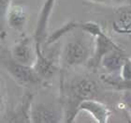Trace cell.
Returning <instances> with one entry per match:
<instances>
[{
  "instance_id": "obj_11",
  "label": "cell",
  "mask_w": 131,
  "mask_h": 123,
  "mask_svg": "<svg viewBox=\"0 0 131 123\" xmlns=\"http://www.w3.org/2000/svg\"><path fill=\"white\" fill-rule=\"evenodd\" d=\"M12 58L16 61L25 65H30L33 61V53L30 45V40L24 38L14 46L12 50Z\"/></svg>"
},
{
  "instance_id": "obj_4",
  "label": "cell",
  "mask_w": 131,
  "mask_h": 123,
  "mask_svg": "<svg viewBox=\"0 0 131 123\" xmlns=\"http://www.w3.org/2000/svg\"><path fill=\"white\" fill-rule=\"evenodd\" d=\"M88 50L81 41H73L68 42L65 47L64 58L69 66H77L83 64L87 60Z\"/></svg>"
},
{
  "instance_id": "obj_20",
  "label": "cell",
  "mask_w": 131,
  "mask_h": 123,
  "mask_svg": "<svg viewBox=\"0 0 131 123\" xmlns=\"http://www.w3.org/2000/svg\"><path fill=\"white\" fill-rule=\"evenodd\" d=\"M129 4L131 5V0H129Z\"/></svg>"
},
{
  "instance_id": "obj_10",
  "label": "cell",
  "mask_w": 131,
  "mask_h": 123,
  "mask_svg": "<svg viewBox=\"0 0 131 123\" xmlns=\"http://www.w3.org/2000/svg\"><path fill=\"white\" fill-rule=\"evenodd\" d=\"M126 58L123 50H113L102 58L101 65L108 72L114 73L118 71H121Z\"/></svg>"
},
{
  "instance_id": "obj_8",
  "label": "cell",
  "mask_w": 131,
  "mask_h": 123,
  "mask_svg": "<svg viewBox=\"0 0 131 123\" xmlns=\"http://www.w3.org/2000/svg\"><path fill=\"white\" fill-rule=\"evenodd\" d=\"M30 117L33 123H56L59 121L56 111L44 103H38L31 107Z\"/></svg>"
},
{
  "instance_id": "obj_18",
  "label": "cell",
  "mask_w": 131,
  "mask_h": 123,
  "mask_svg": "<svg viewBox=\"0 0 131 123\" xmlns=\"http://www.w3.org/2000/svg\"><path fill=\"white\" fill-rule=\"evenodd\" d=\"M125 103L126 104V108L128 109V112L131 117V94L130 91H126V96L125 97Z\"/></svg>"
},
{
  "instance_id": "obj_3",
  "label": "cell",
  "mask_w": 131,
  "mask_h": 123,
  "mask_svg": "<svg viewBox=\"0 0 131 123\" xmlns=\"http://www.w3.org/2000/svg\"><path fill=\"white\" fill-rule=\"evenodd\" d=\"M113 50H122L117 44L113 42L112 39L105 33H101L100 35L96 37V47H95V54L91 58L90 66L96 69L98 65L101 64L102 58L112 52Z\"/></svg>"
},
{
  "instance_id": "obj_19",
  "label": "cell",
  "mask_w": 131,
  "mask_h": 123,
  "mask_svg": "<svg viewBox=\"0 0 131 123\" xmlns=\"http://www.w3.org/2000/svg\"><path fill=\"white\" fill-rule=\"evenodd\" d=\"M92 2H96V3H104L106 0H90Z\"/></svg>"
},
{
  "instance_id": "obj_7",
  "label": "cell",
  "mask_w": 131,
  "mask_h": 123,
  "mask_svg": "<svg viewBox=\"0 0 131 123\" xmlns=\"http://www.w3.org/2000/svg\"><path fill=\"white\" fill-rule=\"evenodd\" d=\"M41 49V45L36 44V63L34 68L40 78L49 79L55 74L57 67L52 59L44 55Z\"/></svg>"
},
{
  "instance_id": "obj_2",
  "label": "cell",
  "mask_w": 131,
  "mask_h": 123,
  "mask_svg": "<svg viewBox=\"0 0 131 123\" xmlns=\"http://www.w3.org/2000/svg\"><path fill=\"white\" fill-rule=\"evenodd\" d=\"M1 64L6 71L17 82L23 85H35L40 81V77L37 73L35 68L31 65H25L16 61L10 56H2Z\"/></svg>"
},
{
  "instance_id": "obj_13",
  "label": "cell",
  "mask_w": 131,
  "mask_h": 123,
  "mask_svg": "<svg viewBox=\"0 0 131 123\" xmlns=\"http://www.w3.org/2000/svg\"><path fill=\"white\" fill-rule=\"evenodd\" d=\"M78 26V23L76 21H69L68 23H67L66 25H62L60 28L56 29L55 31L49 35L47 37L46 40V44L47 45H51V44L54 43L55 41H57L58 40H60L62 37L69 33L70 31L74 30L75 28Z\"/></svg>"
},
{
  "instance_id": "obj_14",
  "label": "cell",
  "mask_w": 131,
  "mask_h": 123,
  "mask_svg": "<svg viewBox=\"0 0 131 123\" xmlns=\"http://www.w3.org/2000/svg\"><path fill=\"white\" fill-rule=\"evenodd\" d=\"M101 79L106 83L107 85L111 86L117 90L130 91L131 92V80H126L123 78H114L110 75H102Z\"/></svg>"
},
{
  "instance_id": "obj_1",
  "label": "cell",
  "mask_w": 131,
  "mask_h": 123,
  "mask_svg": "<svg viewBox=\"0 0 131 123\" xmlns=\"http://www.w3.org/2000/svg\"><path fill=\"white\" fill-rule=\"evenodd\" d=\"M98 91V87L95 81L87 78H82L73 83L69 88L65 122L72 123L76 118L82 101L88 99H94Z\"/></svg>"
},
{
  "instance_id": "obj_6",
  "label": "cell",
  "mask_w": 131,
  "mask_h": 123,
  "mask_svg": "<svg viewBox=\"0 0 131 123\" xmlns=\"http://www.w3.org/2000/svg\"><path fill=\"white\" fill-rule=\"evenodd\" d=\"M79 111L89 113L98 123H107L111 117V111L109 108L104 103L94 99H88L82 101L79 106Z\"/></svg>"
},
{
  "instance_id": "obj_9",
  "label": "cell",
  "mask_w": 131,
  "mask_h": 123,
  "mask_svg": "<svg viewBox=\"0 0 131 123\" xmlns=\"http://www.w3.org/2000/svg\"><path fill=\"white\" fill-rule=\"evenodd\" d=\"M27 14L24 7L20 5L11 6L8 8L6 19L8 26L16 31H22L26 22Z\"/></svg>"
},
{
  "instance_id": "obj_16",
  "label": "cell",
  "mask_w": 131,
  "mask_h": 123,
  "mask_svg": "<svg viewBox=\"0 0 131 123\" xmlns=\"http://www.w3.org/2000/svg\"><path fill=\"white\" fill-rule=\"evenodd\" d=\"M121 78L126 80H131V58L126 56L124 64L121 68Z\"/></svg>"
},
{
  "instance_id": "obj_15",
  "label": "cell",
  "mask_w": 131,
  "mask_h": 123,
  "mask_svg": "<svg viewBox=\"0 0 131 123\" xmlns=\"http://www.w3.org/2000/svg\"><path fill=\"white\" fill-rule=\"evenodd\" d=\"M81 28L84 32L88 33L92 35L93 37H96V36L100 35L101 33H103V30L101 26L95 22H85L81 25Z\"/></svg>"
},
{
  "instance_id": "obj_12",
  "label": "cell",
  "mask_w": 131,
  "mask_h": 123,
  "mask_svg": "<svg viewBox=\"0 0 131 123\" xmlns=\"http://www.w3.org/2000/svg\"><path fill=\"white\" fill-rule=\"evenodd\" d=\"M31 101H32V96L31 94H28L27 97L24 99L21 106L11 116V119L9 122H31Z\"/></svg>"
},
{
  "instance_id": "obj_17",
  "label": "cell",
  "mask_w": 131,
  "mask_h": 123,
  "mask_svg": "<svg viewBox=\"0 0 131 123\" xmlns=\"http://www.w3.org/2000/svg\"><path fill=\"white\" fill-rule=\"evenodd\" d=\"M10 0H0V17H1V26L3 27L4 21L8 13V8H10Z\"/></svg>"
},
{
  "instance_id": "obj_5",
  "label": "cell",
  "mask_w": 131,
  "mask_h": 123,
  "mask_svg": "<svg viewBox=\"0 0 131 123\" xmlns=\"http://www.w3.org/2000/svg\"><path fill=\"white\" fill-rule=\"evenodd\" d=\"M55 0H46L43 7L41 8L40 14L38 16V24L35 30V42L36 44L42 45L43 42H46L47 40V27L49 24V19L52 14V8L54 7Z\"/></svg>"
}]
</instances>
